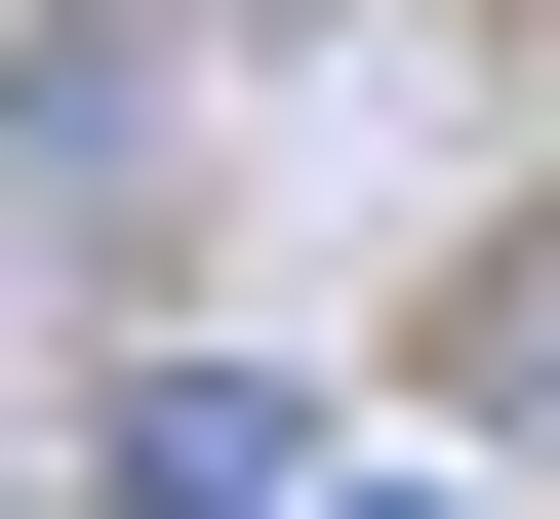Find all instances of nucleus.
Returning <instances> with one entry per match:
<instances>
[{
    "label": "nucleus",
    "mask_w": 560,
    "mask_h": 519,
    "mask_svg": "<svg viewBox=\"0 0 560 519\" xmlns=\"http://www.w3.org/2000/svg\"><path fill=\"white\" fill-rule=\"evenodd\" d=\"M120 519H320V400H280V359H161V400H120Z\"/></svg>",
    "instance_id": "nucleus-1"
},
{
    "label": "nucleus",
    "mask_w": 560,
    "mask_h": 519,
    "mask_svg": "<svg viewBox=\"0 0 560 519\" xmlns=\"http://www.w3.org/2000/svg\"><path fill=\"white\" fill-rule=\"evenodd\" d=\"M480 400H521V439H560V240H521V280H480Z\"/></svg>",
    "instance_id": "nucleus-2"
},
{
    "label": "nucleus",
    "mask_w": 560,
    "mask_h": 519,
    "mask_svg": "<svg viewBox=\"0 0 560 519\" xmlns=\"http://www.w3.org/2000/svg\"><path fill=\"white\" fill-rule=\"evenodd\" d=\"M320 519H441V480H320Z\"/></svg>",
    "instance_id": "nucleus-3"
}]
</instances>
